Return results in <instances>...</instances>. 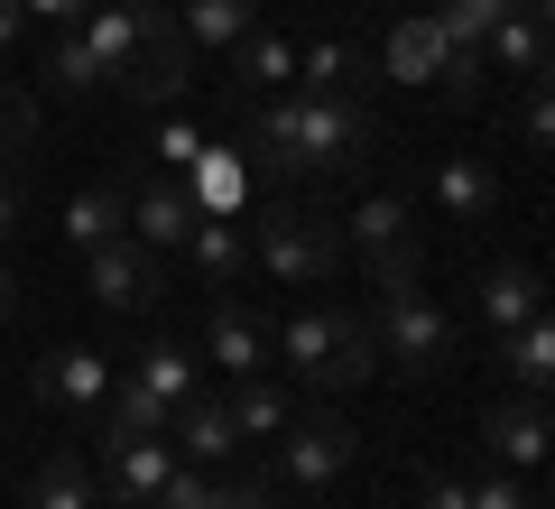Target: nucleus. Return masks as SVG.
I'll return each mask as SVG.
<instances>
[{
    "label": "nucleus",
    "mask_w": 555,
    "mask_h": 509,
    "mask_svg": "<svg viewBox=\"0 0 555 509\" xmlns=\"http://www.w3.org/2000/svg\"><path fill=\"white\" fill-rule=\"evenodd\" d=\"M139 509H149V500H139Z\"/></svg>",
    "instance_id": "nucleus-45"
},
{
    "label": "nucleus",
    "mask_w": 555,
    "mask_h": 509,
    "mask_svg": "<svg viewBox=\"0 0 555 509\" xmlns=\"http://www.w3.org/2000/svg\"><path fill=\"white\" fill-rule=\"evenodd\" d=\"M56 232L75 241V251H93V241H120V232H130V177H93L75 204H65Z\"/></svg>",
    "instance_id": "nucleus-19"
},
{
    "label": "nucleus",
    "mask_w": 555,
    "mask_h": 509,
    "mask_svg": "<svg viewBox=\"0 0 555 509\" xmlns=\"http://www.w3.org/2000/svg\"><path fill=\"white\" fill-rule=\"evenodd\" d=\"M195 149H204L195 120H167V112H158V130H149V157H158L167 177H185V167H195Z\"/></svg>",
    "instance_id": "nucleus-33"
},
{
    "label": "nucleus",
    "mask_w": 555,
    "mask_h": 509,
    "mask_svg": "<svg viewBox=\"0 0 555 509\" xmlns=\"http://www.w3.org/2000/svg\"><path fill=\"white\" fill-rule=\"evenodd\" d=\"M481 65H500V75H546V0H509V20L481 38Z\"/></svg>",
    "instance_id": "nucleus-15"
},
{
    "label": "nucleus",
    "mask_w": 555,
    "mask_h": 509,
    "mask_svg": "<svg viewBox=\"0 0 555 509\" xmlns=\"http://www.w3.org/2000/svg\"><path fill=\"white\" fill-rule=\"evenodd\" d=\"M361 315L352 306H297L287 325H269V361L287 380H306V390H334L343 380V343H352Z\"/></svg>",
    "instance_id": "nucleus-4"
},
{
    "label": "nucleus",
    "mask_w": 555,
    "mask_h": 509,
    "mask_svg": "<svg viewBox=\"0 0 555 509\" xmlns=\"http://www.w3.org/2000/svg\"><path fill=\"white\" fill-rule=\"evenodd\" d=\"M195 204H185L177 177H130V241H149V251H185V232H195Z\"/></svg>",
    "instance_id": "nucleus-14"
},
{
    "label": "nucleus",
    "mask_w": 555,
    "mask_h": 509,
    "mask_svg": "<svg viewBox=\"0 0 555 509\" xmlns=\"http://www.w3.org/2000/svg\"><path fill=\"white\" fill-rule=\"evenodd\" d=\"M177 435L185 454H195V463H222V454L241 445V427H232V408H222V398H177Z\"/></svg>",
    "instance_id": "nucleus-28"
},
{
    "label": "nucleus",
    "mask_w": 555,
    "mask_h": 509,
    "mask_svg": "<svg viewBox=\"0 0 555 509\" xmlns=\"http://www.w3.org/2000/svg\"><path fill=\"white\" fill-rule=\"evenodd\" d=\"M177 186H185L195 214H250V167H241V149H195V167Z\"/></svg>",
    "instance_id": "nucleus-18"
},
{
    "label": "nucleus",
    "mask_w": 555,
    "mask_h": 509,
    "mask_svg": "<svg viewBox=\"0 0 555 509\" xmlns=\"http://www.w3.org/2000/svg\"><path fill=\"white\" fill-rule=\"evenodd\" d=\"M167 20H177V38L204 56V47L250 38V28H259V0H185V10H167Z\"/></svg>",
    "instance_id": "nucleus-27"
},
{
    "label": "nucleus",
    "mask_w": 555,
    "mask_h": 509,
    "mask_svg": "<svg viewBox=\"0 0 555 509\" xmlns=\"http://www.w3.org/2000/svg\"><path fill=\"white\" fill-rule=\"evenodd\" d=\"M93 463L83 454H47L38 472H28V509H93Z\"/></svg>",
    "instance_id": "nucleus-29"
},
{
    "label": "nucleus",
    "mask_w": 555,
    "mask_h": 509,
    "mask_svg": "<svg viewBox=\"0 0 555 509\" xmlns=\"http://www.w3.org/2000/svg\"><path fill=\"white\" fill-rule=\"evenodd\" d=\"M20 38H28V10H20V0H0V56H20Z\"/></svg>",
    "instance_id": "nucleus-43"
},
{
    "label": "nucleus",
    "mask_w": 555,
    "mask_h": 509,
    "mask_svg": "<svg viewBox=\"0 0 555 509\" xmlns=\"http://www.w3.org/2000/svg\"><path fill=\"white\" fill-rule=\"evenodd\" d=\"M473 509H546V500H537V482H518V472H481Z\"/></svg>",
    "instance_id": "nucleus-35"
},
{
    "label": "nucleus",
    "mask_w": 555,
    "mask_h": 509,
    "mask_svg": "<svg viewBox=\"0 0 555 509\" xmlns=\"http://www.w3.org/2000/svg\"><path fill=\"white\" fill-rule=\"evenodd\" d=\"M518 139H528L537 157H546V139H555V102H546V75H528V102H518Z\"/></svg>",
    "instance_id": "nucleus-36"
},
{
    "label": "nucleus",
    "mask_w": 555,
    "mask_h": 509,
    "mask_svg": "<svg viewBox=\"0 0 555 509\" xmlns=\"http://www.w3.org/2000/svg\"><path fill=\"white\" fill-rule=\"evenodd\" d=\"M177 427V398H158L149 380L112 371V390H102V435H167Z\"/></svg>",
    "instance_id": "nucleus-22"
},
{
    "label": "nucleus",
    "mask_w": 555,
    "mask_h": 509,
    "mask_svg": "<svg viewBox=\"0 0 555 509\" xmlns=\"http://www.w3.org/2000/svg\"><path fill=\"white\" fill-rule=\"evenodd\" d=\"M371 333H379V371H398V380H436V371H454V315H444L436 296L389 288V296L371 306Z\"/></svg>",
    "instance_id": "nucleus-3"
},
{
    "label": "nucleus",
    "mask_w": 555,
    "mask_h": 509,
    "mask_svg": "<svg viewBox=\"0 0 555 509\" xmlns=\"http://www.w3.org/2000/svg\"><path fill=\"white\" fill-rule=\"evenodd\" d=\"M28 222V186H20V167H0V241Z\"/></svg>",
    "instance_id": "nucleus-40"
},
{
    "label": "nucleus",
    "mask_w": 555,
    "mask_h": 509,
    "mask_svg": "<svg viewBox=\"0 0 555 509\" xmlns=\"http://www.w3.org/2000/svg\"><path fill=\"white\" fill-rule=\"evenodd\" d=\"M352 241L361 259H379V251H416V195H371V204H352Z\"/></svg>",
    "instance_id": "nucleus-25"
},
{
    "label": "nucleus",
    "mask_w": 555,
    "mask_h": 509,
    "mask_svg": "<svg viewBox=\"0 0 555 509\" xmlns=\"http://www.w3.org/2000/svg\"><path fill=\"white\" fill-rule=\"evenodd\" d=\"M528 315H546V288H537L528 259H500V269L481 278V325L509 333V325H528Z\"/></svg>",
    "instance_id": "nucleus-26"
},
{
    "label": "nucleus",
    "mask_w": 555,
    "mask_h": 509,
    "mask_svg": "<svg viewBox=\"0 0 555 509\" xmlns=\"http://www.w3.org/2000/svg\"><path fill=\"white\" fill-rule=\"evenodd\" d=\"M204 509H278V482H269V472H250V482H214Z\"/></svg>",
    "instance_id": "nucleus-37"
},
{
    "label": "nucleus",
    "mask_w": 555,
    "mask_h": 509,
    "mask_svg": "<svg viewBox=\"0 0 555 509\" xmlns=\"http://www.w3.org/2000/svg\"><path fill=\"white\" fill-rule=\"evenodd\" d=\"M241 222H250V269H269L278 288H334V269H343V222L334 214H315L297 195H269Z\"/></svg>",
    "instance_id": "nucleus-2"
},
{
    "label": "nucleus",
    "mask_w": 555,
    "mask_h": 509,
    "mask_svg": "<svg viewBox=\"0 0 555 509\" xmlns=\"http://www.w3.org/2000/svg\"><path fill=\"white\" fill-rule=\"evenodd\" d=\"M379 157V112L352 93H250L241 102V167L259 186L324 177V167H371Z\"/></svg>",
    "instance_id": "nucleus-1"
},
{
    "label": "nucleus",
    "mask_w": 555,
    "mask_h": 509,
    "mask_svg": "<svg viewBox=\"0 0 555 509\" xmlns=\"http://www.w3.org/2000/svg\"><path fill=\"white\" fill-rule=\"evenodd\" d=\"M20 10H28V20H47V28H75L93 0H20Z\"/></svg>",
    "instance_id": "nucleus-42"
},
{
    "label": "nucleus",
    "mask_w": 555,
    "mask_h": 509,
    "mask_svg": "<svg viewBox=\"0 0 555 509\" xmlns=\"http://www.w3.org/2000/svg\"><path fill=\"white\" fill-rule=\"evenodd\" d=\"M130 380H149L158 398H195V343H149L130 361Z\"/></svg>",
    "instance_id": "nucleus-31"
},
{
    "label": "nucleus",
    "mask_w": 555,
    "mask_h": 509,
    "mask_svg": "<svg viewBox=\"0 0 555 509\" xmlns=\"http://www.w3.org/2000/svg\"><path fill=\"white\" fill-rule=\"evenodd\" d=\"M426 20H436L454 47H481L500 20H509V0H426Z\"/></svg>",
    "instance_id": "nucleus-32"
},
{
    "label": "nucleus",
    "mask_w": 555,
    "mask_h": 509,
    "mask_svg": "<svg viewBox=\"0 0 555 509\" xmlns=\"http://www.w3.org/2000/svg\"><path fill=\"white\" fill-rule=\"evenodd\" d=\"M185 269L204 278V296H232L241 278H250V222L241 214H204L195 232H185Z\"/></svg>",
    "instance_id": "nucleus-10"
},
{
    "label": "nucleus",
    "mask_w": 555,
    "mask_h": 509,
    "mask_svg": "<svg viewBox=\"0 0 555 509\" xmlns=\"http://www.w3.org/2000/svg\"><path fill=\"white\" fill-rule=\"evenodd\" d=\"M361 269H371V288L389 296V288H416V278H426V259H416V251H379V259H361Z\"/></svg>",
    "instance_id": "nucleus-38"
},
{
    "label": "nucleus",
    "mask_w": 555,
    "mask_h": 509,
    "mask_svg": "<svg viewBox=\"0 0 555 509\" xmlns=\"http://www.w3.org/2000/svg\"><path fill=\"white\" fill-rule=\"evenodd\" d=\"M222 56H232V93L241 102H250V93H287V84H297V47L278 38V28H250V38H232Z\"/></svg>",
    "instance_id": "nucleus-17"
},
{
    "label": "nucleus",
    "mask_w": 555,
    "mask_h": 509,
    "mask_svg": "<svg viewBox=\"0 0 555 509\" xmlns=\"http://www.w3.org/2000/svg\"><path fill=\"white\" fill-rule=\"evenodd\" d=\"M204 361H214L222 380L269 371V325H259L250 306H232V296H214V306H204Z\"/></svg>",
    "instance_id": "nucleus-12"
},
{
    "label": "nucleus",
    "mask_w": 555,
    "mask_h": 509,
    "mask_svg": "<svg viewBox=\"0 0 555 509\" xmlns=\"http://www.w3.org/2000/svg\"><path fill=\"white\" fill-rule=\"evenodd\" d=\"M204 491H214V482H204V472H185V463H177V472H167L158 491H149V509H204Z\"/></svg>",
    "instance_id": "nucleus-39"
},
{
    "label": "nucleus",
    "mask_w": 555,
    "mask_h": 509,
    "mask_svg": "<svg viewBox=\"0 0 555 509\" xmlns=\"http://www.w3.org/2000/svg\"><path fill=\"white\" fill-rule=\"evenodd\" d=\"M10 315H20V278L0 269V325H10Z\"/></svg>",
    "instance_id": "nucleus-44"
},
{
    "label": "nucleus",
    "mask_w": 555,
    "mask_h": 509,
    "mask_svg": "<svg viewBox=\"0 0 555 509\" xmlns=\"http://www.w3.org/2000/svg\"><path fill=\"white\" fill-rule=\"evenodd\" d=\"M83 278H93V296L112 315H158L167 306V251H149V241H93L83 251Z\"/></svg>",
    "instance_id": "nucleus-6"
},
{
    "label": "nucleus",
    "mask_w": 555,
    "mask_h": 509,
    "mask_svg": "<svg viewBox=\"0 0 555 509\" xmlns=\"http://www.w3.org/2000/svg\"><path fill=\"white\" fill-rule=\"evenodd\" d=\"M102 390H112V361L83 353V343H65V353L38 361V398L47 408H102Z\"/></svg>",
    "instance_id": "nucleus-20"
},
{
    "label": "nucleus",
    "mask_w": 555,
    "mask_h": 509,
    "mask_svg": "<svg viewBox=\"0 0 555 509\" xmlns=\"http://www.w3.org/2000/svg\"><path fill=\"white\" fill-rule=\"evenodd\" d=\"M416 509H473V482H454V472H436V482L416 491Z\"/></svg>",
    "instance_id": "nucleus-41"
},
{
    "label": "nucleus",
    "mask_w": 555,
    "mask_h": 509,
    "mask_svg": "<svg viewBox=\"0 0 555 509\" xmlns=\"http://www.w3.org/2000/svg\"><path fill=\"white\" fill-rule=\"evenodd\" d=\"M75 28H83V47H93L102 84H112L120 65H130L139 47H149V38H158V28H167V10H158V0H93V10H83Z\"/></svg>",
    "instance_id": "nucleus-8"
},
{
    "label": "nucleus",
    "mask_w": 555,
    "mask_h": 509,
    "mask_svg": "<svg viewBox=\"0 0 555 509\" xmlns=\"http://www.w3.org/2000/svg\"><path fill=\"white\" fill-rule=\"evenodd\" d=\"M352 454H361V435L343 427V417H287V427H278V472L269 482H287V491H306V500H315V491H334L343 472H352Z\"/></svg>",
    "instance_id": "nucleus-5"
},
{
    "label": "nucleus",
    "mask_w": 555,
    "mask_h": 509,
    "mask_svg": "<svg viewBox=\"0 0 555 509\" xmlns=\"http://www.w3.org/2000/svg\"><path fill=\"white\" fill-rule=\"evenodd\" d=\"M38 75L56 84L65 102H75V93H102V65H93V47H83V28H56V38H47V56H38Z\"/></svg>",
    "instance_id": "nucleus-30"
},
{
    "label": "nucleus",
    "mask_w": 555,
    "mask_h": 509,
    "mask_svg": "<svg viewBox=\"0 0 555 509\" xmlns=\"http://www.w3.org/2000/svg\"><path fill=\"white\" fill-rule=\"evenodd\" d=\"M491 343H500V371H509V390L546 398V380H555V325H546V315H528V325L491 333Z\"/></svg>",
    "instance_id": "nucleus-24"
},
{
    "label": "nucleus",
    "mask_w": 555,
    "mask_h": 509,
    "mask_svg": "<svg viewBox=\"0 0 555 509\" xmlns=\"http://www.w3.org/2000/svg\"><path fill=\"white\" fill-rule=\"evenodd\" d=\"M426 204H436L444 222H491L500 214V177L481 157H444L436 177H426Z\"/></svg>",
    "instance_id": "nucleus-16"
},
{
    "label": "nucleus",
    "mask_w": 555,
    "mask_h": 509,
    "mask_svg": "<svg viewBox=\"0 0 555 509\" xmlns=\"http://www.w3.org/2000/svg\"><path fill=\"white\" fill-rule=\"evenodd\" d=\"M481 445H491L509 472H537L546 463V398H528V390L491 398V408H481Z\"/></svg>",
    "instance_id": "nucleus-11"
},
{
    "label": "nucleus",
    "mask_w": 555,
    "mask_h": 509,
    "mask_svg": "<svg viewBox=\"0 0 555 509\" xmlns=\"http://www.w3.org/2000/svg\"><path fill=\"white\" fill-rule=\"evenodd\" d=\"M28 139H38V112H28V93H10V84H0V167H20Z\"/></svg>",
    "instance_id": "nucleus-34"
},
{
    "label": "nucleus",
    "mask_w": 555,
    "mask_h": 509,
    "mask_svg": "<svg viewBox=\"0 0 555 509\" xmlns=\"http://www.w3.org/2000/svg\"><path fill=\"white\" fill-rule=\"evenodd\" d=\"M185 84H195V47H185L177 20H167L158 38H149V47L112 75V93L130 102V120H158V112H177V102H185Z\"/></svg>",
    "instance_id": "nucleus-7"
},
{
    "label": "nucleus",
    "mask_w": 555,
    "mask_h": 509,
    "mask_svg": "<svg viewBox=\"0 0 555 509\" xmlns=\"http://www.w3.org/2000/svg\"><path fill=\"white\" fill-rule=\"evenodd\" d=\"M167 472H177V445H167V435H102V472L93 482L112 491V509H139Z\"/></svg>",
    "instance_id": "nucleus-9"
},
{
    "label": "nucleus",
    "mask_w": 555,
    "mask_h": 509,
    "mask_svg": "<svg viewBox=\"0 0 555 509\" xmlns=\"http://www.w3.org/2000/svg\"><path fill=\"white\" fill-rule=\"evenodd\" d=\"M222 408H232V427L250 435V445H278V427L297 417V398H287V380H269V371H241Z\"/></svg>",
    "instance_id": "nucleus-23"
},
{
    "label": "nucleus",
    "mask_w": 555,
    "mask_h": 509,
    "mask_svg": "<svg viewBox=\"0 0 555 509\" xmlns=\"http://www.w3.org/2000/svg\"><path fill=\"white\" fill-rule=\"evenodd\" d=\"M379 75H389V84H436V93H444V75H454V38H444V28L416 10V20L389 28V47H379Z\"/></svg>",
    "instance_id": "nucleus-13"
},
{
    "label": "nucleus",
    "mask_w": 555,
    "mask_h": 509,
    "mask_svg": "<svg viewBox=\"0 0 555 509\" xmlns=\"http://www.w3.org/2000/svg\"><path fill=\"white\" fill-rule=\"evenodd\" d=\"M379 84V65L361 56V47H343V38H315V47H297V93H371Z\"/></svg>",
    "instance_id": "nucleus-21"
}]
</instances>
